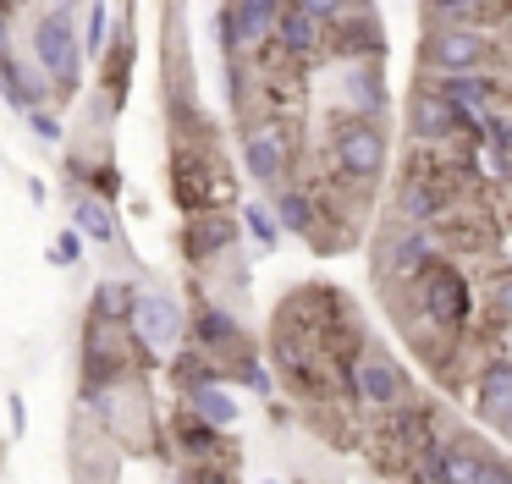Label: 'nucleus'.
Instances as JSON below:
<instances>
[{"instance_id":"obj_1","label":"nucleus","mask_w":512,"mask_h":484,"mask_svg":"<svg viewBox=\"0 0 512 484\" xmlns=\"http://www.w3.org/2000/svg\"><path fill=\"white\" fill-rule=\"evenodd\" d=\"M408 308L413 314H402V330H419L424 341H463L468 330H474V281L463 275V264L457 259H435L424 264L419 275L408 281Z\"/></svg>"},{"instance_id":"obj_2","label":"nucleus","mask_w":512,"mask_h":484,"mask_svg":"<svg viewBox=\"0 0 512 484\" xmlns=\"http://www.w3.org/2000/svg\"><path fill=\"white\" fill-rule=\"evenodd\" d=\"M331 380L342 385V396L347 402H358V407H369V413H397V407H408L413 402V380H408V369H402L391 352H380V347H342V352H331Z\"/></svg>"},{"instance_id":"obj_3","label":"nucleus","mask_w":512,"mask_h":484,"mask_svg":"<svg viewBox=\"0 0 512 484\" xmlns=\"http://www.w3.org/2000/svg\"><path fill=\"white\" fill-rule=\"evenodd\" d=\"M270 363H276L281 380L298 396H309V402H325V396H331V347H325L320 330L276 319V330H270Z\"/></svg>"},{"instance_id":"obj_4","label":"nucleus","mask_w":512,"mask_h":484,"mask_svg":"<svg viewBox=\"0 0 512 484\" xmlns=\"http://www.w3.org/2000/svg\"><path fill=\"white\" fill-rule=\"evenodd\" d=\"M72 6L78 0H56V6H45L34 17V28H28V44H34V61L50 72V83H56L61 99L78 94V77H83V33L72 28Z\"/></svg>"},{"instance_id":"obj_5","label":"nucleus","mask_w":512,"mask_h":484,"mask_svg":"<svg viewBox=\"0 0 512 484\" xmlns=\"http://www.w3.org/2000/svg\"><path fill=\"white\" fill-rule=\"evenodd\" d=\"M386 127L369 116H342L331 127V171L342 187H353V193H369V187L386 176Z\"/></svg>"},{"instance_id":"obj_6","label":"nucleus","mask_w":512,"mask_h":484,"mask_svg":"<svg viewBox=\"0 0 512 484\" xmlns=\"http://www.w3.org/2000/svg\"><path fill=\"white\" fill-rule=\"evenodd\" d=\"M496 33L490 28H457V22H430L424 33V72H496Z\"/></svg>"},{"instance_id":"obj_7","label":"nucleus","mask_w":512,"mask_h":484,"mask_svg":"<svg viewBox=\"0 0 512 484\" xmlns=\"http://www.w3.org/2000/svg\"><path fill=\"white\" fill-rule=\"evenodd\" d=\"M435 259H441V231L397 220V226H386V237H380V248H375V275L380 281L408 286L413 275H419L424 264H435Z\"/></svg>"},{"instance_id":"obj_8","label":"nucleus","mask_w":512,"mask_h":484,"mask_svg":"<svg viewBox=\"0 0 512 484\" xmlns=\"http://www.w3.org/2000/svg\"><path fill=\"white\" fill-rule=\"evenodd\" d=\"M474 127H479V116H468L463 105H452L430 77L408 94V138L413 143H452V138H463V132L474 138Z\"/></svg>"},{"instance_id":"obj_9","label":"nucleus","mask_w":512,"mask_h":484,"mask_svg":"<svg viewBox=\"0 0 512 484\" xmlns=\"http://www.w3.org/2000/svg\"><path fill=\"white\" fill-rule=\"evenodd\" d=\"M188 308L166 292V286H149L138 292V308H133V336H138V352L160 358V352H177L182 336H188Z\"/></svg>"},{"instance_id":"obj_10","label":"nucleus","mask_w":512,"mask_h":484,"mask_svg":"<svg viewBox=\"0 0 512 484\" xmlns=\"http://www.w3.org/2000/svg\"><path fill=\"white\" fill-rule=\"evenodd\" d=\"M243 171L259 187H281L292 176V138L276 116H259L243 127Z\"/></svg>"},{"instance_id":"obj_11","label":"nucleus","mask_w":512,"mask_h":484,"mask_svg":"<svg viewBox=\"0 0 512 484\" xmlns=\"http://www.w3.org/2000/svg\"><path fill=\"white\" fill-rule=\"evenodd\" d=\"M446 215H452V187H441V176L424 160H408V171L397 176V220L441 231Z\"/></svg>"},{"instance_id":"obj_12","label":"nucleus","mask_w":512,"mask_h":484,"mask_svg":"<svg viewBox=\"0 0 512 484\" xmlns=\"http://www.w3.org/2000/svg\"><path fill=\"white\" fill-rule=\"evenodd\" d=\"M237 237H243V215L199 209V215H188V226H182V259L210 270V264H221L226 253L237 248Z\"/></svg>"},{"instance_id":"obj_13","label":"nucleus","mask_w":512,"mask_h":484,"mask_svg":"<svg viewBox=\"0 0 512 484\" xmlns=\"http://www.w3.org/2000/svg\"><path fill=\"white\" fill-rule=\"evenodd\" d=\"M336 110L342 116H369L380 121L391 110V88H386V72L380 61H353L336 72Z\"/></svg>"},{"instance_id":"obj_14","label":"nucleus","mask_w":512,"mask_h":484,"mask_svg":"<svg viewBox=\"0 0 512 484\" xmlns=\"http://www.w3.org/2000/svg\"><path fill=\"white\" fill-rule=\"evenodd\" d=\"M474 413L485 429L512 435V352H490L474 374Z\"/></svg>"},{"instance_id":"obj_15","label":"nucleus","mask_w":512,"mask_h":484,"mask_svg":"<svg viewBox=\"0 0 512 484\" xmlns=\"http://www.w3.org/2000/svg\"><path fill=\"white\" fill-rule=\"evenodd\" d=\"M325 50H331L342 66L386 61V28H380V17L369 11V0H364V6H353L342 22H331V44H325Z\"/></svg>"},{"instance_id":"obj_16","label":"nucleus","mask_w":512,"mask_h":484,"mask_svg":"<svg viewBox=\"0 0 512 484\" xmlns=\"http://www.w3.org/2000/svg\"><path fill=\"white\" fill-rule=\"evenodd\" d=\"M188 336H193V347L215 352L221 363H237V352H248L243 319H237L226 303H199V308H193V319H188Z\"/></svg>"},{"instance_id":"obj_17","label":"nucleus","mask_w":512,"mask_h":484,"mask_svg":"<svg viewBox=\"0 0 512 484\" xmlns=\"http://www.w3.org/2000/svg\"><path fill=\"white\" fill-rule=\"evenodd\" d=\"M325 39H331V28H325L314 11H303L298 0H287V11H281V22H276V50L287 55V61H314V55L325 50Z\"/></svg>"},{"instance_id":"obj_18","label":"nucleus","mask_w":512,"mask_h":484,"mask_svg":"<svg viewBox=\"0 0 512 484\" xmlns=\"http://www.w3.org/2000/svg\"><path fill=\"white\" fill-rule=\"evenodd\" d=\"M171 440H177V457L188 462H226V429L210 424V418H199L193 407H182L177 424H171Z\"/></svg>"},{"instance_id":"obj_19","label":"nucleus","mask_w":512,"mask_h":484,"mask_svg":"<svg viewBox=\"0 0 512 484\" xmlns=\"http://www.w3.org/2000/svg\"><path fill=\"white\" fill-rule=\"evenodd\" d=\"M270 209H276V220H281V231L287 237H314L320 231V198L309 193L303 182H281V187H270Z\"/></svg>"},{"instance_id":"obj_20","label":"nucleus","mask_w":512,"mask_h":484,"mask_svg":"<svg viewBox=\"0 0 512 484\" xmlns=\"http://www.w3.org/2000/svg\"><path fill=\"white\" fill-rule=\"evenodd\" d=\"M435 88H441L452 105H463L468 116H485V110H496L501 99V77L496 72H446V77H430Z\"/></svg>"},{"instance_id":"obj_21","label":"nucleus","mask_w":512,"mask_h":484,"mask_svg":"<svg viewBox=\"0 0 512 484\" xmlns=\"http://www.w3.org/2000/svg\"><path fill=\"white\" fill-rule=\"evenodd\" d=\"M226 369H232V363H221L215 352L193 347V341L171 352V380H177V396L199 391V385H226Z\"/></svg>"},{"instance_id":"obj_22","label":"nucleus","mask_w":512,"mask_h":484,"mask_svg":"<svg viewBox=\"0 0 512 484\" xmlns=\"http://www.w3.org/2000/svg\"><path fill=\"white\" fill-rule=\"evenodd\" d=\"M72 226H78L89 242H100V248H116V242H122V220H116L111 198L78 193V198H72Z\"/></svg>"},{"instance_id":"obj_23","label":"nucleus","mask_w":512,"mask_h":484,"mask_svg":"<svg viewBox=\"0 0 512 484\" xmlns=\"http://www.w3.org/2000/svg\"><path fill=\"white\" fill-rule=\"evenodd\" d=\"M237 11V28H243V50H259V44L276 39V22L287 11V0H226Z\"/></svg>"},{"instance_id":"obj_24","label":"nucleus","mask_w":512,"mask_h":484,"mask_svg":"<svg viewBox=\"0 0 512 484\" xmlns=\"http://www.w3.org/2000/svg\"><path fill=\"white\" fill-rule=\"evenodd\" d=\"M138 292L144 286H133V281H100L94 286V297H89V314L94 319H111V325H133V308H138Z\"/></svg>"},{"instance_id":"obj_25","label":"nucleus","mask_w":512,"mask_h":484,"mask_svg":"<svg viewBox=\"0 0 512 484\" xmlns=\"http://www.w3.org/2000/svg\"><path fill=\"white\" fill-rule=\"evenodd\" d=\"M408 479H419V484H452V435L424 440V446L413 451V462H408Z\"/></svg>"},{"instance_id":"obj_26","label":"nucleus","mask_w":512,"mask_h":484,"mask_svg":"<svg viewBox=\"0 0 512 484\" xmlns=\"http://www.w3.org/2000/svg\"><path fill=\"white\" fill-rule=\"evenodd\" d=\"M430 22H457V28H496V0H424Z\"/></svg>"},{"instance_id":"obj_27","label":"nucleus","mask_w":512,"mask_h":484,"mask_svg":"<svg viewBox=\"0 0 512 484\" xmlns=\"http://www.w3.org/2000/svg\"><path fill=\"white\" fill-rule=\"evenodd\" d=\"M182 407H193L199 418H210V424H221V429L237 424V396L226 391V385H199V391L182 396Z\"/></svg>"},{"instance_id":"obj_28","label":"nucleus","mask_w":512,"mask_h":484,"mask_svg":"<svg viewBox=\"0 0 512 484\" xmlns=\"http://www.w3.org/2000/svg\"><path fill=\"white\" fill-rule=\"evenodd\" d=\"M237 215H243V231L254 237L259 253H276V248H281V220H276V209H270V204L243 198V209H237Z\"/></svg>"},{"instance_id":"obj_29","label":"nucleus","mask_w":512,"mask_h":484,"mask_svg":"<svg viewBox=\"0 0 512 484\" xmlns=\"http://www.w3.org/2000/svg\"><path fill=\"white\" fill-rule=\"evenodd\" d=\"M485 308L501 330H512V264H496L485 275Z\"/></svg>"},{"instance_id":"obj_30","label":"nucleus","mask_w":512,"mask_h":484,"mask_svg":"<svg viewBox=\"0 0 512 484\" xmlns=\"http://www.w3.org/2000/svg\"><path fill=\"white\" fill-rule=\"evenodd\" d=\"M105 33H111V11H105V0H89V11H83V55L89 61H105Z\"/></svg>"},{"instance_id":"obj_31","label":"nucleus","mask_w":512,"mask_h":484,"mask_svg":"<svg viewBox=\"0 0 512 484\" xmlns=\"http://www.w3.org/2000/svg\"><path fill=\"white\" fill-rule=\"evenodd\" d=\"M232 374H237V380H243L254 396H276V380H270V369L259 363V352H237Z\"/></svg>"},{"instance_id":"obj_32","label":"nucleus","mask_w":512,"mask_h":484,"mask_svg":"<svg viewBox=\"0 0 512 484\" xmlns=\"http://www.w3.org/2000/svg\"><path fill=\"white\" fill-rule=\"evenodd\" d=\"M83 242H89V237H83L78 226H67L56 242H50V264H61V270H72V264L83 259Z\"/></svg>"},{"instance_id":"obj_33","label":"nucleus","mask_w":512,"mask_h":484,"mask_svg":"<svg viewBox=\"0 0 512 484\" xmlns=\"http://www.w3.org/2000/svg\"><path fill=\"white\" fill-rule=\"evenodd\" d=\"M23 121H28V127H34V138H39V143H45V149H61V121H56V116H50V110H45V105H39V110H28V116H23Z\"/></svg>"},{"instance_id":"obj_34","label":"nucleus","mask_w":512,"mask_h":484,"mask_svg":"<svg viewBox=\"0 0 512 484\" xmlns=\"http://www.w3.org/2000/svg\"><path fill=\"white\" fill-rule=\"evenodd\" d=\"M89 193L94 198H111V204H116V193H122V171H116L111 160H100V165H94V176H89Z\"/></svg>"},{"instance_id":"obj_35","label":"nucleus","mask_w":512,"mask_h":484,"mask_svg":"<svg viewBox=\"0 0 512 484\" xmlns=\"http://www.w3.org/2000/svg\"><path fill=\"white\" fill-rule=\"evenodd\" d=\"M298 6H303V11H314V17H320L325 28H331V22H342L347 11H353V6H364V0H298Z\"/></svg>"},{"instance_id":"obj_36","label":"nucleus","mask_w":512,"mask_h":484,"mask_svg":"<svg viewBox=\"0 0 512 484\" xmlns=\"http://www.w3.org/2000/svg\"><path fill=\"white\" fill-rule=\"evenodd\" d=\"M182 484H237V473L226 468V462H193Z\"/></svg>"},{"instance_id":"obj_37","label":"nucleus","mask_w":512,"mask_h":484,"mask_svg":"<svg viewBox=\"0 0 512 484\" xmlns=\"http://www.w3.org/2000/svg\"><path fill=\"white\" fill-rule=\"evenodd\" d=\"M89 176H94V165L89 160H83V154H61V182H67V187H78V193H83V187H89Z\"/></svg>"},{"instance_id":"obj_38","label":"nucleus","mask_w":512,"mask_h":484,"mask_svg":"<svg viewBox=\"0 0 512 484\" xmlns=\"http://www.w3.org/2000/svg\"><path fill=\"white\" fill-rule=\"evenodd\" d=\"M6 418H12V435L23 440V429H28V402H23V396H12V402H6Z\"/></svg>"},{"instance_id":"obj_39","label":"nucleus","mask_w":512,"mask_h":484,"mask_svg":"<svg viewBox=\"0 0 512 484\" xmlns=\"http://www.w3.org/2000/svg\"><path fill=\"white\" fill-rule=\"evenodd\" d=\"M0 55H12V11H0Z\"/></svg>"},{"instance_id":"obj_40","label":"nucleus","mask_w":512,"mask_h":484,"mask_svg":"<svg viewBox=\"0 0 512 484\" xmlns=\"http://www.w3.org/2000/svg\"><path fill=\"white\" fill-rule=\"evenodd\" d=\"M17 6H23V0H0V11H12V17H17Z\"/></svg>"},{"instance_id":"obj_41","label":"nucleus","mask_w":512,"mask_h":484,"mask_svg":"<svg viewBox=\"0 0 512 484\" xmlns=\"http://www.w3.org/2000/svg\"><path fill=\"white\" fill-rule=\"evenodd\" d=\"M397 484H419V479H408V473H402V479H397Z\"/></svg>"},{"instance_id":"obj_42","label":"nucleus","mask_w":512,"mask_h":484,"mask_svg":"<svg viewBox=\"0 0 512 484\" xmlns=\"http://www.w3.org/2000/svg\"><path fill=\"white\" fill-rule=\"evenodd\" d=\"M265 484H281V479H265Z\"/></svg>"}]
</instances>
